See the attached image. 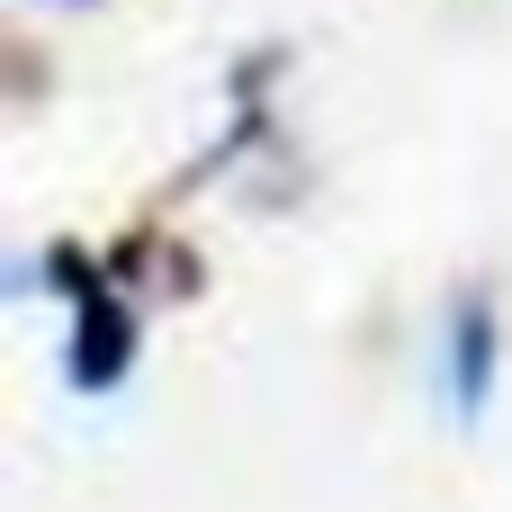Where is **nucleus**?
Listing matches in <instances>:
<instances>
[{
	"label": "nucleus",
	"instance_id": "obj_1",
	"mask_svg": "<svg viewBox=\"0 0 512 512\" xmlns=\"http://www.w3.org/2000/svg\"><path fill=\"white\" fill-rule=\"evenodd\" d=\"M45 279H54L63 306H72V351H63L72 387H81V396H108V387L135 369V306H126V288H108V270H99L90 252H72V243L45 252Z\"/></svg>",
	"mask_w": 512,
	"mask_h": 512
},
{
	"label": "nucleus",
	"instance_id": "obj_2",
	"mask_svg": "<svg viewBox=\"0 0 512 512\" xmlns=\"http://www.w3.org/2000/svg\"><path fill=\"white\" fill-rule=\"evenodd\" d=\"M495 369H504L495 297H486V288H468V297L450 306V405H459L468 423L486 414V396H495Z\"/></svg>",
	"mask_w": 512,
	"mask_h": 512
}]
</instances>
